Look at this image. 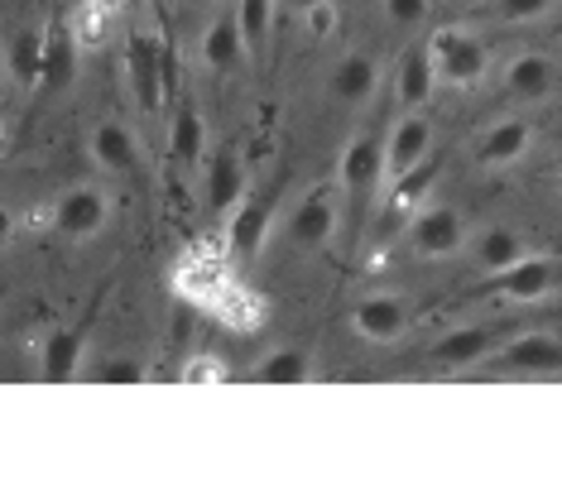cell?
Returning <instances> with one entry per match:
<instances>
[{"mask_svg": "<svg viewBox=\"0 0 562 480\" xmlns=\"http://www.w3.org/2000/svg\"><path fill=\"white\" fill-rule=\"evenodd\" d=\"M125 78H131L135 106L145 116H155L164 96H169V54L155 44V34H131V44H125Z\"/></svg>", "mask_w": 562, "mask_h": 480, "instance_id": "6da1fadb", "label": "cell"}, {"mask_svg": "<svg viewBox=\"0 0 562 480\" xmlns=\"http://www.w3.org/2000/svg\"><path fill=\"white\" fill-rule=\"evenodd\" d=\"M428 44H432V62H438V82L447 87H476L485 78V68H491V54H485V44L471 30L447 24Z\"/></svg>", "mask_w": 562, "mask_h": 480, "instance_id": "7a4b0ae2", "label": "cell"}, {"mask_svg": "<svg viewBox=\"0 0 562 480\" xmlns=\"http://www.w3.org/2000/svg\"><path fill=\"white\" fill-rule=\"evenodd\" d=\"M337 183H341V193L351 197V217H361L366 197L385 187V140H375V135H356L337 159Z\"/></svg>", "mask_w": 562, "mask_h": 480, "instance_id": "3957f363", "label": "cell"}, {"mask_svg": "<svg viewBox=\"0 0 562 480\" xmlns=\"http://www.w3.org/2000/svg\"><path fill=\"white\" fill-rule=\"evenodd\" d=\"M553 288H562V260H553V255H524L519 264L491 274L476 294H495V298H509V302H533V298H548Z\"/></svg>", "mask_w": 562, "mask_h": 480, "instance_id": "277c9868", "label": "cell"}, {"mask_svg": "<svg viewBox=\"0 0 562 480\" xmlns=\"http://www.w3.org/2000/svg\"><path fill=\"white\" fill-rule=\"evenodd\" d=\"M467 245H471L467 217L457 207H424L408 221V250H414L418 260H447Z\"/></svg>", "mask_w": 562, "mask_h": 480, "instance_id": "5b68a950", "label": "cell"}, {"mask_svg": "<svg viewBox=\"0 0 562 480\" xmlns=\"http://www.w3.org/2000/svg\"><path fill=\"white\" fill-rule=\"evenodd\" d=\"M106 221H111V197L92 183L68 187V193L54 202V226L68 240H92V236L106 231Z\"/></svg>", "mask_w": 562, "mask_h": 480, "instance_id": "8992f818", "label": "cell"}, {"mask_svg": "<svg viewBox=\"0 0 562 480\" xmlns=\"http://www.w3.org/2000/svg\"><path fill=\"white\" fill-rule=\"evenodd\" d=\"M438 173H442L438 155H428L424 163H414L408 173H400L394 183H385V226L390 231L394 226H408L418 212L428 207V193H432V183H438Z\"/></svg>", "mask_w": 562, "mask_h": 480, "instance_id": "52a82bcc", "label": "cell"}, {"mask_svg": "<svg viewBox=\"0 0 562 480\" xmlns=\"http://www.w3.org/2000/svg\"><path fill=\"white\" fill-rule=\"evenodd\" d=\"M289 240L299 250H323L327 240H331V231H337V193L323 183V187H313L308 197L299 202V207L289 212Z\"/></svg>", "mask_w": 562, "mask_h": 480, "instance_id": "ba28073f", "label": "cell"}, {"mask_svg": "<svg viewBox=\"0 0 562 480\" xmlns=\"http://www.w3.org/2000/svg\"><path fill=\"white\" fill-rule=\"evenodd\" d=\"M432 155V125L424 111H404L400 125L390 130L385 140V183H394L400 173H408L414 163H424Z\"/></svg>", "mask_w": 562, "mask_h": 480, "instance_id": "9c48e42d", "label": "cell"}, {"mask_svg": "<svg viewBox=\"0 0 562 480\" xmlns=\"http://www.w3.org/2000/svg\"><path fill=\"white\" fill-rule=\"evenodd\" d=\"M270 221H274V202L265 197H250L226 217V245H232V260L236 264H250L255 255H260L265 236H270Z\"/></svg>", "mask_w": 562, "mask_h": 480, "instance_id": "30bf717a", "label": "cell"}, {"mask_svg": "<svg viewBox=\"0 0 562 480\" xmlns=\"http://www.w3.org/2000/svg\"><path fill=\"white\" fill-rule=\"evenodd\" d=\"M501 370H519V375H558L562 370V341L543 336V332H524L495 356Z\"/></svg>", "mask_w": 562, "mask_h": 480, "instance_id": "8fae6325", "label": "cell"}, {"mask_svg": "<svg viewBox=\"0 0 562 480\" xmlns=\"http://www.w3.org/2000/svg\"><path fill=\"white\" fill-rule=\"evenodd\" d=\"M432 87H438V62H432V44H414L400 58V72H394V101L404 111L428 106Z\"/></svg>", "mask_w": 562, "mask_h": 480, "instance_id": "7c38bea8", "label": "cell"}, {"mask_svg": "<svg viewBox=\"0 0 562 480\" xmlns=\"http://www.w3.org/2000/svg\"><path fill=\"white\" fill-rule=\"evenodd\" d=\"M250 183H246V163H240L236 149H222L212 159V173H207V212L212 217H232V212L246 202Z\"/></svg>", "mask_w": 562, "mask_h": 480, "instance_id": "4fadbf2b", "label": "cell"}, {"mask_svg": "<svg viewBox=\"0 0 562 480\" xmlns=\"http://www.w3.org/2000/svg\"><path fill=\"white\" fill-rule=\"evenodd\" d=\"M78 54H82V39H78V24L68 20H48V58H44V92H63L78 78Z\"/></svg>", "mask_w": 562, "mask_h": 480, "instance_id": "5bb4252c", "label": "cell"}, {"mask_svg": "<svg viewBox=\"0 0 562 480\" xmlns=\"http://www.w3.org/2000/svg\"><path fill=\"white\" fill-rule=\"evenodd\" d=\"M351 327H356V336H366V341H394L408 327V308L390 294H370L351 308Z\"/></svg>", "mask_w": 562, "mask_h": 480, "instance_id": "9a60e30c", "label": "cell"}, {"mask_svg": "<svg viewBox=\"0 0 562 480\" xmlns=\"http://www.w3.org/2000/svg\"><path fill=\"white\" fill-rule=\"evenodd\" d=\"M495 351V327H457L432 341V365H447V370H462V365H481Z\"/></svg>", "mask_w": 562, "mask_h": 480, "instance_id": "2e32d148", "label": "cell"}, {"mask_svg": "<svg viewBox=\"0 0 562 480\" xmlns=\"http://www.w3.org/2000/svg\"><path fill=\"white\" fill-rule=\"evenodd\" d=\"M250 58V44H246V30H240V15H216L202 34V62L216 72H232Z\"/></svg>", "mask_w": 562, "mask_h": 480, "instance_id": "e0dca14e", "label": "cell"}, {"mask_svg": "<svg viewBox=\"0 0 562 480\" xmlns=\"http://www.w3.org/2000/svg\"><path fill=\"white\" fill-rule=\"evenodd\" d=\"M529 145H533V125L515 116V121H501L495 130L481 135L476 159H481V169H509V163H519L529 155Z\"/></svg>", "mask_w": 562, "mask_h": 480, "instance_id": "ac0fdd59", "label": "cell"}, {"mask_svg": "<svg viewBox=\"0 0 562 480\" xmlns=\"http://www.w3.org/2000/svg\"><path fill=\"white\" fill-rule=\"evenodd\" d=\"M44 58H48V24H24V30L10 39V78H15L24 92L44 87Z\"/></svg>", "mask_w": 562, "mask_h": 480, "instance_id": "d6986e66", "label": "cell"}, {"mask_svg": "<svg viewBox=\"0 0 562 480\" xmlns=\"http://www.w3.org/2000/svg\"><path fill=\"white\" fill-rule=\"evenodd\" d=\"M92 159H97V169H106L111 179H121V173H135L139 145L121 121H101L92 130Z\"/></svg>", "mask_w": 562, "mask_h": 480, "instance_id": "ffe728a7", "label": "cell"}, {"mask_svg": "<svg viewBox=\"0 0 562 480\" xmlns=\"http://www.w3.org/2000/svg\"><path fill=\"white\" fill-rule=\"evenodd\" d=\"M82 346H87V336H82V327H58V332H48L44 336V351H40V370H44V380H72V375L82 370Z\"/></svg>", "mask_w": 562, "mask_h": 480, "instance_id": "44dd1931", "label": "cell"}, {"mask_svg": "<svg viewBox=\"0 0 562 480\" xmlns=\"http://www.w3.org/2000/svg\"><path fill=\"white\" fill-rule=\"evenodd\" d=\"M524 255H529V245H524V236L509 231V226H485V231L471 240V260H476L485 274H501L509 264H519Z\"/></svg>", "mask_w": 562, "mask_h": 480, "instance_id": "7402d4cb", "label": "cell"}, {"mask_svg": "<svg viewBox=\"0 0 562 480\" xmlns=\"http://www.w3.org/2000/svg\"><path fill=\"white\" fill-rule=\"evenodd\" d=\"M375 82H380V62L370 54H347L337 62V72H331V96L356 106V101H370Z\"/></svg>", "mask_w": 562, "mask_h": 480, "instance_id": "603a6c76", "label": "cell"}, {"mask_svg": "<svg viewBox=\"0 0 562 480\" xmlns=\"http://www.w3.org/2000/svg\"><path fill=\"white\" fill-rule=\"evenodd\" d=\"M169 149H173V163H183V169H193V163L207 155V116H202L193 101L178 106L173 130H169Z\"/></svg>", "mask_w": 562, "mask_h": 480, "instance_id": "cb8c5ba5", "label": "cell"}, {"mask_svg": "<svg viewBox=\"0 0 562 480\" xmlns=\"http://www.w3.org/2000/svg\"><path fill=\"white\" fill-rule=\"evenodd\" d=\"M505 87H509V96H519V101H543L553 92V62L539 54H519L505 68Z\"/></svg>", "mask_w": 562, "mask_h": 480, "instance_id": "d4e9b609", "label": "cell"}, {"mask_svg": "<svg viewBox=\"0 0 562 480\" xmlns=\"http://www.w3.org/2000/svg\"><path fill=\"white\" fill-rule=\"evenodd\" d=\"M313 375V356L303 346H284L274 356L260 361V380L265 385H303Z\"/></svg>", "mask_w": 562, "mask_h": 480, "instance_id": "484cf974", "label": "cell"}, {"mask_svg": "<svg viewBox=\"0 0 562 480\" xmlns=\"http://www.w3.org/2000/svg\"><path fill=\"white\" fill-rule=\"evenodd\" d=\"M240 30H246L250 58H265L270 48V30H274V0H240Z\"/></svg>", "mask_w": 562, "mask_h": 480, "instance_id": "4316f807", "label": "cell"}, {"mask_svg": "<svg viewBox=\"0 0 562 480\" xmlns=\"http://www.w3.org/2000/svg\"><path fill=\"white\" fill-rule=\"evenodd\" d=\"M558 0H491L485 5V20H495V24H524V20H539L548 15Z\"/></svg>", "mask_w": 562, "mask_h": 480, "instance_id": "83f0119b", "label": "cell"}, {"mask_svg": "<svg viewBox=\"0 0 562 480\" xmlns=\"http://www.w3.org/2000/svg\"><path fill=\"white\" fill-rule=\"evenodd\" d=\"M87 380H101V385H139L145 380V365L131 361V356H106L87 370Z\"/></svg>", "mask_w": 562, "mask_h": 480, "instance_id": "f1b7e54d", "label": "cell"}, {"mask_svg": "<svg viewBox=\"0 0 562 480\" xmlns=\"http://www.w3.org/2000/svg\"><path fill=\"white\" fill-rule=\"evenodd\" d=\"M106 15H111V5H101V0H87L78 15H72V24H78V39L82 44H101V34H106Z\"/></svg>", "mask_w": 562, "mask_h": 480, "instance_id": "f546056e", "label": "cell"}, {"mask_svg": "<svg viewBox=\"0 0 562 480\" xmlns=\"http://www.w3.org/2000/svg\"><path fill=\"white\" fill-rule=\"evenodd\" d=\"M183 380L188 385H222L226 380V361H216V356H188Z\"/></svg>", "mask_w": 562, "mask_h": 480, "instance_id": "4dcf8cb0", "label": "cell"}, {"mask_svg": "<svg viewBox=\"0 0 562 480\" xmlns=\"http://www.w3.org/2000/svg\"><path fill=\"white\" fill-rule=\"evenodd\" d=\"M385 15L394 24H418L428 15V0H385Z\"/></svg>", "mask_w": 562, "mask_h": 480, "instance_id": "1f68e13d", "label": "cell"}, {"mask_svg": "<svg viewBox=\"0 0 562 480\" xmlns=\"http://www.w3.org/2000/svg\"><path fill=\"white\" fill-rule=\"evenodd\" d=\"M303 20H308L313 39H327V34H331V30H337V10H331V0H323V5H313V10H308V15H303Z\"/></svg>", "mask_w": 562, "mask_h": 480, "instance_id": "d6a6232c", "label": "cell"}, {"mask_svg": "<svg viewBox=\"0 0 562 480\" xmlns=\"http://www.w3.org/2000/svg\"><path fill=\"white\" fill-rule=\"evenodd\" d=\"M284 5L293 10V15H308V10H313V5H323V0H284Z\"/></svg>", "mask_w": 562, "mask_h": 480, "instance_id": "836d02e7", "label": "cell"}, {"mask_svg": "<svg viewBox=\"0 0 562 480\" xmlns=\"http://www.w3.org/2000/svg\"><path fill=\"white\" fill-rule=\"evenodd\" d=\"M558 193H562V173H558Z\"/></svg>", "mask_w": 562, "mask_h": 480, "instance_id": "e575fe53", "label": "cell"}, {"mask_svg": "<svg viewBox=\"0 0 562 480\" xmlns=\"http://www.w3.org/2000/svg\"><path fill=\"white\" fill-rule=\"evenodd\" d=\"M101 5H116V0H101Z\"/></svg>", "mask_w": 562, "mask_h": 480, "instance_id": "d590c367", "label": "cell"}, {"mask_svg": "<svg viewBox=\"0 0 562 480\" xmlns=\"http://www.w3.org/2000/svg\"><path fill=\"white\" fill-rule=\"evenodd\" d=\"M202 5H212V0H202Z\"/></svg>", "mask_w": 562, "mask_h": 480, "instance_id": "8d00e7d4", "label": "cell"}]
</instances>
